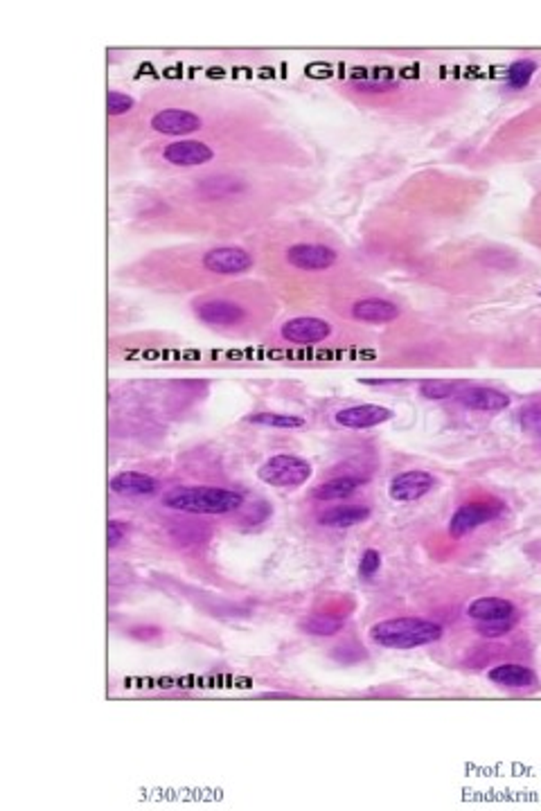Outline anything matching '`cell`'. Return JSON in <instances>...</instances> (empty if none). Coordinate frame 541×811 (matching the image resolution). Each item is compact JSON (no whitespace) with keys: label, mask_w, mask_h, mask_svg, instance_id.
Wrapping results in <instances>:
<instances>
[{"label":"cell","mask_w":541,"mask_h":811,"mask_svg":"<svg viewBox=\"0 0 541 811\" xmlns=\"http://www.w3.org/2000/svg\"><path fill=\"white\" fill-rule=\"evenodd\" d=\"M488 679L501 687H513V690H526L537 683V676L530 667L519 665V662H503V665L492 667L488 671Z\"/></svg>","instance_id":"obj_17"},{"label":"cell","mask_w":541,"mask_h":811,"mask_svg":"<svg viewBox=\"0 0 541 811\" xmlns=\"http://www.w3.org/2000/svg\"><path fill=\"white\" fill-rule=\"evenodd\" d=\"M246 424H255V426H266V429H303L304 420L298 415H285V413H251V415L244 417Z\"/></svg>","instance_id":"obj_22"},{"label":"cell","mask_w":541,"mask_h":811,"mask_svg":"<svg viewBox=\"0 0 541 811\" xmlns=\"http://www.w3.org/2000/svg\"><path fill=\"white\" fill-rule=\"evenodd\" d=\"M521 422L526 426H541V404L528 406L526 411L521 413Z\"/></svg>","instance_id":"obj_30"},{"label":"cell","mask_w":541,"mask_h":811,"mask_svg":"<svg viewBox=\"0 0 541 811\" xmlns=\"http://www.w3.org/2000/svg\"><path fill=\"white\" fill-rule=\"evenodd\" d=\"M539 433H541V426H539Z\"/></svg>","instance_id":"obj_32"},{"label":"cell","mask_w":541,"mask_h":811,"mask_svg":"<svg viewBox=\"0 0 541 811\" xmlns=\"http://www.w3.org/2000/svg\"><path fill=\"white\" fill-rule=\"evenodd\" d=\"M194 311L197 318L203 320L210 327H232V325L242 323L244 309L232 300H201L194 302Z\"/></svg>","instance_id":"obj_11"},{"label":"cell","mask_w":541,"mask_h":811,"mask_svg":"<svg viewBox=\"0 0 541 811\" xmlns=\"http://www.w3.org/2000/svg\"><path fill=\"white\" fill-rule=\"evenodd\" d=\"M420 395L424 397V399H431V401L449 399V397L458 395V388H456V383H451V381H422Z\"/></svg>","instance_id":"obj_25"},{"label":"cell","mask_w":541,"mask_h":811,"mask_svg":"<svg viewBox=\"0 0 541 811\" xmlns=\"http://www.w3.org/2000/svg\"><path fill=\"white\" fill-rule=\"evenodd\" d=\"M391 420H392L391 408H386V406H379V404L348 406V408H341V411L334 415V422H336L341 429H350V430L375 429V426H382Z\"/></svg>","instance_id":"obj_8"},{"label":"cell","mask_w":541,"mask_h":811,"mask_svg":"<svg viewBox=\"0 0 541 811\" xmlns=\"http://www.w3.org/2000/svg\"><path fill=\"white\" fill-rule=\"evenodd\" d=\"M445 629L442 624L429 618H388L370 627V640L386 649H417L442 640Z\"/></svg>","instance_id":"obj_2"},{"label":"cell","mask_w":541,"mask_h":811,"mask_svg":"<svg viewBox=\"0 0 541 811\" xmlns=\"http://www.w3.org/2000/svg\"><path fill=\"white\" fill-rule=\"evenodd\" d=\"M133 107H135V100L129 95V92L109 91V95H107V113H109V117L125 116V113H129Z\"/></svg>","instance_id":"obj_27"},{"label":"cell","mask_w":541,"mask_h":811,"mask_svg":"<svg viewBox=\"0 0 541 811\" xmlns=\"http://www.w3.org/2000/svg\"><path fill=\"white\" fill-rule=\"evenodd\" d=\"M311 473H314V467H311L310 460L291 454H278L260 464L257 478L269 487L295 489L303 487L311 478Z\"/></svg>","instance_id":"obj_3"},{"label":"cell","mask_w":541,"mask_h":811,"mask_svg":"<svg viewBox=\"0 0 541 811\" xmlns=\"http://www.w3.org/2000/svg\"><path fill=\"white\" fill-rule=\"evenodd\" d=\"M435 487V476L422 469L397 473L388 485V496L395 502H416Z\"/></svg>","instance_id":"obj_7"},{"label":"cell","mask_w":541,"mask_h":811,"mask_svg":"<svg viewBox=\"0 0 541 811\" xmlns=\"http://www.w3.org/2000/svg\"><path fill=\"white\" fill-rule=\"evenodd\" d=\"M514 620H517V615H514V618L483 620V622L476 624V631H479V636L488 638V640H492V638H501L514 627Z\"/></svg>","instance_id":"obj_26"},{"label":"cell","mask_w":541,"mask_h":811,"mask_svg":"<svg viewBox=\"0 0 541 811\" xmlns=\"http://www.w3.org/2000/svg\"><path fill=\"white\" fill-rule=\"evenodd\" d=\"M244 189H246V183L239 176L232 174H213L197 183V194L206 201H222V198L237 197Z\"/></svg>","instance_id":"obj_15"},{"label":"cell","mask_w":541,"mask_h":811,"mask_svg":"<svg viewBox=\"0 0 541 811\" xmlns=\"http://www.w3.org/2000/svg\"><path fill=\"white\" fill-rule=\"evenodd\" d=\"M151 129L160 135H190L203 126V120L185 108H163L151 117Z\"/></svg>","instance_id":"obj_12"},{"label":"cell","mask_w":541,"mask_h":811,"mask_svg":"<svg viewBox=\"0 0 541 811\" xmlns=\"http://www.w3.org/2000/svg\"><path fill=\"white\" fill-rule=\"evenodd\" d=\"M285 260L289 261L294 269L300 270H327L332 269L334 264L338 261V253L334 248L325 246V244H314V242H300L294 244V246L287 248Z\"/></svg>","instance_id":"obj_6"},{"label":"cell","mask_w":541,"mask_h":811,"mask_svg":"<svg viewBox=\"0 0 541 811\" xmlns=\"http://www.w3.org/2000/svg\"><path fill=\"white\" fill-rule=\"evenodd\" d=\"M354 88L361 92H370V95H377V92H388L392 88H397V82L392 79V75L388 70H377V73L363 75V77L354 79Z\"/></svg>","instance_id":"obj_23"},{"label":"cell","mask_w":541,"mask_h":811,"mask_svg":"<svg viewBox=\"0 0 541 811\" xmlns=\"http://www.w3.org/2000/svg\"><path fill=\"white\" fill-rule=\"evenodd\" d=\"M458 404L476 413H501L505 411L507 406L513 404L510 395H505L503 390L497 388H485V386H473L464 388L458 395Z\"/></svg>","instance_id":"obj_13"},{"label":"cell","mask_w":541,"mask_h":811,"mask_svg":"<svg viewBox=\"0 0 541 811\" xmlns=\"http://www.w3.org/2000/svg\"><path fill=\"white\" fill-rule=\"evenodd\" d=\"M467 615L472 620H498V618H514L517 615V608L510 599L505 598H497V595H488V598H479L469 602L467 606Z\"/></svg>","instance_id":"obj_18"},{"label":"cell","mask_w":541,"mask_h":811,"mask_svg":"<svg viewBox=\"0 0 541 811\" xmlns=\"http://www.w3.org/2000/svg\"><path fill=\"white\" fill-rule=\"evenodd\" d=\"M397 316H400V307L395 302H391V300L366 298L352 304V318L361 320V323L384 325L395 320Z\"/></svg>","instance_id":"obj_16"},{"label":"cell","mask_w":541,"mask_h":811,"mask_svg":"<svg viewBox=\"0 0 541 811\" xmlns=\"http://www.w3.org/2000/svg\"><path fill=\"white\" fill-rule=\"evenodd\" d=\"M203 269L214 273V276H242L248 273L255 264L251 253L242 246H222L210 248L201 260Z\"/></svg>","instance_id":"obj_5"},{"label":"cell","mask_w":541,"mask_h":811,"mask_svg":"<svg viewBox=\"0 0 541 811\" xmlns=\"http://www.w3.org/2000/svg\"><path fill=\"white\" fill-rule=\"evenodd\" d=\"M370 514L367 505H338L320 514L319 523L325 527H334V530H345V527H354L367 521Z\"/></svg>","instance_id":"obj_19"},{"label":"cell","mask_w":541,"mask_h":811,"mask_svg":"<svg viewBox=\"0 0 541 811\" xmlns=\"http://www.w3.org/2000/svg\"><path fill=\"white\" fill-rule=\"evenodd\" d=\"M158 480L142 471H120L109 480V489L113 494L129 498H149L158 494Z\"/></svg>","instance_id":"obj_14"},{"label":"cell","mask_w":541,"mask_h":811,"mask_svg":"<svg viewBox=\"0 0 541 811\" xmlns=\"http://www.w3.org/2000/svg\"><path fill=\"white\" fill-rule=\"evenodd\" d=\"M129 532V523L120 521V518H109L107 523V546L109 550H116L117 546L122 543V539Z\"/></svg>","instance_id":"obj_29"},{"label":"cell","mask_w":541,"mask_h":811,"mask_svg":"<svg viewBox=\"0 0 541 811\" xmlns=\"http://www.w3.org/2000/svg\"><path fill=\"white\" fill-rule=\"evenodd\" d=\"M282 338L294 345H316L332 336V325L314 316H298L282 325Z\"/></svg>","instance_id":"obj_9"},{"label":"cell","mask_w":541,"mask_h":811,"mask_svg":"<svg viewBox=\"0 0 541 811\" xmlns=\"http://www.w3.org/2000/svg\"><path fill=\"white\" fill-rule=\"evenodd\" d=\"M537 73V61L532 59H519V61L510 63L507 68V86L514 88V91H521L530 84L532 75Z\"/></svg>","instance_id":"obj_24"},{"label":"cell","mask_w":541,"mask_h":811,"mask_svg":"<svg viewBox=\"0 0 541 811\" xmlns=\"http://www.w3.org/2000/svg\"><path fill=\"white\" fill-rule=\"evenodd\" d=\"M160 156L174 167H203L214 158V149L201 141H176L163 147Z\"/></svg>","instance_id":"obj_10"},{"label":"cell","mask_w":541,"mask_h":811,"mask_svg":"<svg viewBox=\"0 0 541 811\" xmlns=\"http://www.w3.org/2000/svg\"><path fill=\"white\" fill-rule=\"evenodd\" d=\"M503 514V505L497 501H473L464 502L454 512L449 521V534L454 539H463V536L472 534L473 530L483 527L485 523H492L494 518H498Z\"/></svg>","instance_id":"obj_4"},{"label":"cell","mask_w":541,"mask_h":811,"mask_svg":"<svg viewBox=\"0 0 541 811\" xmlns=\"http://www.w3.org/2000/svg\"><path fill=\"white\" fill-rule=\"evenodd\" d=\"M260 699H298V696L289 692H262Z\"/></svg>","instance_id":"obj_31"},{"label":"cell","mask_w":541,"mask_h":811,"mask_svg":"<svg viewBox=\"0 0 541 811\" xmlns=\"http://www.w3.org/2000/svg\"><path fill=\"white\" fill-rule=\"evenodd\" d=\"M363 485V478L359 476H336V478H329L325 483H320L319 487H314L311 496L316 501H343V498H350L359 487Z\"/></svg>","instance_id":"obj_20"},{"label":"cell","mask_w":541,"mask_h":811,"mask_svg":"<svg viewBox=\"0 0 541 811\" xmlns=\"http://www.w3.org/2000/svg\"><path fill=\"white\" fill-rule=\"evenodd\" d=\"M379 568H382V552L367 548L361 555V561H359V574L363 580H372L379 573Z\"/></svg>","instance_id":"obj_28"},{"label":"cell","mask_w":541,"mask_h":811,"mask_svg":"<svg viewBox=\"0 0 541 811\" xmlns=\"http://www.w3.org/2000/svg\"><path fill=\"white\" fill-rule=\"evenodd\" d=\"M343 627H345V620L338 618V615H332V614L310 615V618H304L303 624H300V629H303L304 633H310V636H319V638L336 636V633L341 631Z\"/></svg>","instance_id":"obj_21"},{"label":"cell","mask_w":541,"mask_h":811,"mask_svg":"<svg viewBox=\"0 0 541 811\" xmlns=\"http://www.w3.org/2000/svg\"><path fill=\"white\" fill-rule=\"evenodd\" d=\"M244 496L235 489L213 487V485H183L169 489L163 496V505L167 510L183 514H210L223 517L242 507Z\"/></svg>","instance_id":"obj_1"}]
</instances>
